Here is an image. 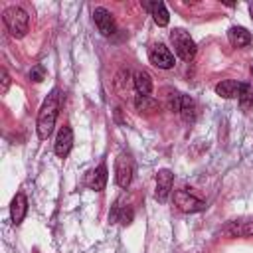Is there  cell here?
<instances>
[{"mask_svg":"<svg viewBox=\"0 0 253 253\" xmlns=\"http://www.w3.org/2000/svg\"><path fill=\"white\" fill-rule=\"evenodd\" d=\"M59 107H61V93L59 89H51L49 95L43 99L40 113H38V121H36V128H38V136L42 140L49 138V134L53 132L57 115H59Z\"/></svg>","mask_w":253,"mask_h":253,"instance_id":"1","label":"cell"},{"mask_svg":"<svg viewBox=\"0 0 253 253\" xmlns=\"http://www.w3.org/2000/svg\"><path fill=\"white\" fill-rule=\"evenodd\" d=\"M2 20H4V26L6 30L10 32V36L14 38H24L28 34V28H30V16L24 8L20 6H10L4 10L2 14Z\"/></svg>","mask_w":253,"mask_h":253,"instance_id":"2","label":"cell"},{"mask_svg":"<svg viewBox=\"0 0 253 253\" xmlns=\"http://www.w3.org/2000/svg\"><path fill=\"white\" fill-rule=\"evenodd\" d=\"M170 42H172V47H174V53L184 59V61H192L194 55H196V43L192 40V36L182 30V28H176L170 32Z\"/></svg>","mask_w":253,"mask_h":253,"instance_id":"3","label":"cell"},{"mask_svg":"<svg viewBox=\"0 0 253 253\" xmlns=\"http://www.w3.org/2000/svg\"><path fill=\"white\" fill-rule=\"evenodd\" d=\"M132 172H134V164H132V158L128 154H119L117 160H115V180L121 188H128L130 182H132Z\"/></svg>","mask_w":253,"mask_h":253,"instance_id":"4","label":"cell"},{"mask_svg":"<svg viewBox=\"0 0 253 253\" xmlns=\"http://www.w3.org/2000/svg\"><path fill=\"white\" fill-rule=\"evenodd\" d=\"M174 204L178 206V210H182L186 213H196V211H204L206 210V202H202L200 198H196L194 194H190L184 188L174 192Z\"/></svg>","mask_w":253,"mask_h":253,"instance_id":"5","label":"cell"},{"mask_svg":"<svg viewBox=\"0 0 253 253\" xmlns=\"http://www.w3.org/2000/svg\"><path fill=\"white\" fill-rule=\"evenodd\" d=\"M148 59L158 69H172L174 67V55L164 43H154L148 49Z\"/></svg>","mask_w":253,"mask_h":253,"instance_id":"6","label":"cell"},{"mask_svg":"<svg viewBox=\"0 0 253 253\" xmlns=\"http://www.w3.org/2000/svg\"><path fill=\"white\" fill-rule=\"evenodd\" d=\"M172 184H174V174L168 168H162L156 172V192L154 198L158 202H166L170 192H172Z\"/></svg>","mask_w":253,"mask_h":253,"instance_id":"7","label":"cell"},{"mask_svg":"<svg viewBox=\"0 0 253 253\" xmlns=\"http://www.w3.org/2000/svg\"><path fill=\"white\" fill-rule=\"evenodd\" d=\"M93 22H95V26H97V30L105 36V38H109V36H113L115 34V20H113V16H111V12L107 10V8H95V12H93Z\"/></svg>","mask_w":253,"mask_h":253,"instance_id":"8","label":"cell"},{"mask_svg":"<svg viewBox=\"0 0 253 253\" xmlns=\"http://www.w3.org/2000/svg\"><path fill=\"white\" fill-rule=\"evenodd\" d=\"M71 146H73V130H71V126L65 125V126L57 132L53 150H55V154H57L59 158H65V156L71 152Z\"/></svg>","mask_w":253,"mask_h":253,"instance_id":"9","label":"cell"},{"mask_svg":"<svg viewBox=\"0 0 253 253\" xmlns=\"http://www.w3.org/2000/svg\"><path fill=\"white\" fill-rule=\"evenodd\" d=\"M107 166L105 164H99L95 170H91V172H87V176H85V184H87V188H91V190H95V192H103L105 190V186H107Z\"/></svg>","mask_w":253,"mask_h":253,"instance_id":"10","label":"cell"},{"mask_svg":"<svg viewBox=\"0 0 253 253\" xmlns=\"http://www.w3.org/2000/svg\"><path fill=\"white\" fill-rule=\"evenodd\" d=\"M223 233L229 237H253V219L245 221H231L223 227Z\"/></svg>","mask_w":253,"mask_h":253,"instance_id":"11","label":"cell"},{"mask_svg":"<svg viewBox=\"0 0 253 253\" xmlns=\"http://www.w3.org/2000/svg\"><path fill=\"white\" fill-rule=\"evenodd\" d=\"M26 211H28V200H26V196L22 192H18L14 196V200H12V204H10V217H12V221L16 225L22 223L24 217H26Z\"/></svg>","mask_w":253,"mask_h":253,"instance_id":"12","label":"cell"},{"mask_svg":"<svg viewBox=\"0 0 253 253\" xmlns=\"http://www.w3.org/2000/svg\"><path fill=\"white\" fill-rule=\"evenodd\" d=\"M142 6L150 12V16L156 22V26H168L170 16H168V10H166L164 2H158V0L156 2H142Z\"/></svg>","mask_w":253,"mask_h":253,"instance_id":"13","label":"cell"},{"mask_svg":"<svg viewBox=\"0 0 253 253\" xmlns=\"http://www.w3.org/2000/svg\"><path fill=\"white\" fill-rule=\"evenodd\" d=\"M241 87H243V83H239L235 79H225V81L215 85V93L223 99H235V97H239Z\"/></svg>","mask_w":253,"mask_h":253,"instance_id":"14","label":"cell"},{"mask_svg":"<svg viewBox=\"0 0 253 253\" xmlns=\"http://www.w3.org/2000/svg\"><path fill=\"white\" fill-rule=\"evenodd\" d=\"M227 38H229V43L235 45V47L249 45V42H251V34H249L245 28H241V26H233V28H229Z\"/></svg>","mask_w":253,"mask_h":253,"instance_id":"15","label":"cell"},{"mask_svg":"<svg viewBox=\"0 0 253 253\" xmlns=\"http://www.w3.org/2000/svg\"><path fill=\"white\" fill-rule=\"evenodd\" d=\"M132 83H134V89H136L138 95L150 97V93H152V77L146 71H136Z\"/></svg>","mask_w":253,"mask_h":253,"instance_id":"16","label":"cell"},{"mask_svg":"<svg viewBox=\"0 0 253 253\" xmlns=\"http://www.w3.org/2000/svg\"><path fill=\"white\" fill-rule=\"evenodd\" d=\"M180 115L184 119V123H194L196 115H198V107L196 101L190 95H182V107H180Z\"/></svg>","mask_w":253,"mask_h":253,"instance_id":"17","label":"cell"},{"mask_svg":"<svg viewBox=\"0 0 253 253\" xmlns=\"http://www.w3.org/2000/svg\"><path fill=\"white\" fill-rule=\"evenodd\" d=\"M134 109L138 113H156L158 111V101L152 97H144V95H136L134 97Z\"/></svg>","mask_w":253,"mask_h":253,"instance_id":"18","label":"cell"},{"mask_svg":"<svg viewBox=\"0 0 253 253\" xmlns=\"http://www.w3.org/2000/svg\"><path fill=\"white\" fill-rule=\"evenodd\" d=\"M130 71L128 69H121L115 77V89L121 97H126L128 95V89H130Z\"/></svg>","mask_w":253,"mask_h":253,"instance_id":"19","label":"cell"},{"mask_svg":"<svg viewBox=\"0 0 253 253\" xmlns=\"http://www.w3.org/2000/svg\"><path fill=\"white\" fill-rule=\"evenodd\" d=\"M237 99H239V105L243 109H251L253 107V83H243Z\"/></svg>","mask_w":253,"mask_h":253,"instance_id":"20","label":"cell"},{"mask_svg":"<svg viewBox=\"0 0 253 253\" xmlns=\"http://www.w3.org/2000/svg\"><path fill=\"white\" fill-rule=\"evenodd\" d=\"M166 105H168V111H176L180 113V107H182V93L178 91H172V89H166Z\"/></svg>","mask_w":253,"mask_h":253,"instance_id":"21","label":"cell"},{"mask_svg":"<svg viewBox=\"0 0 253 253\" xmlns=\"http://www.w3.org/2000/svg\"><path fill=\"white\" fill-rule=\"evenodd\" d=\"M30 79H32V81H36V83L43 81V79H45V67H43L42 63L34 65V67L30 69Z\"/></svg>","mask_w":253,"mask_h":253,"instance_id":"22","label":"cell"},{"mask_svg":"<svg viewBox=\"0 0 253 253\" xmlns=\"http://www.w3.org/2000/svg\"><path fill=\"white\" fill-rule=\"evenodd\" d=\"M2 89H0V93L2 95H6L8 93V87H10V75H8V69L6 67H2Z\"/></svg>","mask_w":253,"mask_h":253,"instance_id":"23","label":"cell"},{"mask_svg":"<svg viewBox=\"0 0 253 253\" xmlns=\"http://www.w3.org/2000/svg\"><path fill=\"white\" fill-rule=\"evenodd\" d=\"M249 14H251V20H253V4H249Z\"/></svg>","mask_w":253,"mask_h":253,"instance_id":"24","label":"cell"},{"mask_svg":"<svg viewBox=\"0 0 253 253\" xmlns=\"http://www.w3.org/2000/svg\"><path fill=\"white\" fill-rule=\"evenodd\" d=\"M251 71H253V67H251Z\"/></svg>","mask_w":253,"mask_h":253,"instance_id":"25","label":"cell"}]
</instances>
